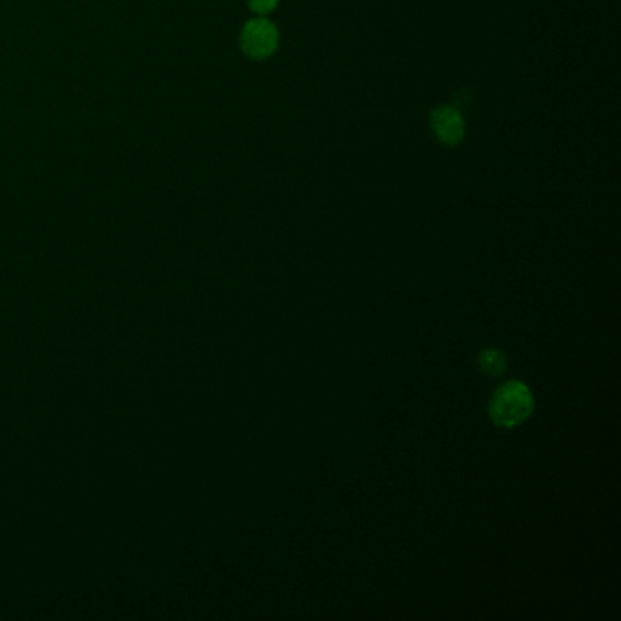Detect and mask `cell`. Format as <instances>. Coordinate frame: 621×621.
Wrapping results in <instances>:
<instances>
[{"mask_svg": "<svg viewBox=\"0 0 621 621\" xmlns=\"http://www.w3.org/2000/svg\"><path fill=\"white\" fill-rule=\"evenodd\" d=\"M534 410V398L522 381H508L490 398L488 416L494 425L511 428L523 423Z\"/></svg>", "mask_w": 621, "mask_h": 621, "instance_id": "6da1fadb", "label": "cell"}, {"mask_svg": "<svg viewBox=\"0 0 621 621\" xmlns=\"http://www.w3.org/2000/svg\"><path fill=\"white\" fill-rule=\"evenodd\" d=\"M280 42L279 28L266 17L250 19L241 30V49L254 61H266L277 51Z\"/></svg>", "mask_w": 621, "mask_h": 621, "instance_id": "7a4b0ae2", "label": "cell"}, {"mask_svg": "<svg viewBox=\"0 0 621 621\" xmlns=\"http://www.w3.org/2000/svg\"><path fill=\"white\" fill-rule=\"evenodd\" d=\"M430 128L436 139L444 146H458L465 141L467 125L463 113L456 106L441 104L430 113Z\"/></svg>", "mask_w": 621, "mask_h": 621, "instance_id": "3957f363", "label": "cell"}, {"mask_svg": "<svg viewBox=\"0 0 621 621\" xmlns=\"http://www.w3.org/2000/svg\"><path fill=\"white\" fill-rule=\"evenodd\" d=\"M479 367L487 375H492V377L501 375L506 368L505 354L501 350H496V349H487L479 356Z\"/></svg>", "mask_w": 621, "mask_h": 621, "instance_id": "277c9868", "label": "cell"}, {"mask_svg": "<svg viewBox=\"0 0 621 621\" xmlns=\"http://www.w3.org/2000/svg\"><path fill=\"white\" fill-rule=\"evenodd\" d=\"M248 6L255 15L266 17L277 10L279 0H248Z\"/></svg>", "mask_w": 621, "mask_h": 621, "instance_id": "5b68a950", "label": "cell"}]
</instances>
